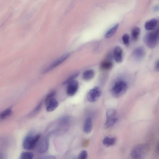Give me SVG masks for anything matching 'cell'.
Returning <instances> with one entry per match:
<instances>
[{
  "instance_id": "cell-16",
  "label": "cell",
  "mask_w": 159,
  "mask_h": 159,
  "mask_svg": "<svg viewBox=\"0 0 159 159\" xmlns=\"http://www.w3.org/2000/svg\"><path fill=\"white\" fill-rule=\"evenodd\" d=\"M118 26V24H116L114 25L106 32L105 35V37L108 38L112 36L117 31Z\"/></svg>"
},
{
  "instance_id": "cell-9",
  "label": "cell",
  "mask_w": 159,
  "mask_h": 159,
  "mask_svg": "<svg viewBox=\"0 0 159 159\" xmlns=\"http://www.w3.org/2000/svg\"><path fill=\"white\" fill-rule=\"evenodd\" d=\"M145 55V52L144 48L141 47L136 48L133 51L132 56L135 60L139 61L142 60Z\"/></svg>"
},
{
  "instance_id": "cell-22",
  "label": "cell",
  "mask_w": 159,
  "mask_h": 159,
  "mask_svg": "<svg viewBox=\"0 0 159 159\" xmlns=\"http://www.w3.org/2000/svg\"><path fill=\"white\" fill-rule=\"evenodd\" d=\"M116 113V110L114 109H111L108 110L106 113L107 120L115 117Z\"/></svg>"
},
{
  "instance_id": "cell-3",
  "label": "cell",
  "mask_w": 159,
  "mask_h": 159,
  "mask_svg": "<svg viewBox=\"0 0 159 159\" xmlns=\"http://www.w3.org/2000/svg\"><path fill=\"white\" fill-rule=\"evenodd\" d=\"M159 39V31L158 28L154 30L147 33L144 37L146 45L150 48H153L158 44Z\"/></svg>"
},
{
  "instance_id": "cell-4",
  "label": "cell",
  "mask_w": 159,
  "mask_h": 159,
  "mask_svg": "<svg viewBox=\"0 0 159 159\" xmlns=\"http://www.w3.org/2000/svg\"><path fill=\"white\" fill-rule=\"evenodd\" d=\"M127 84L123 80L116 82L113 86L111 90L112 96L115 98H119L123 95L126 91Z\"/></svg>"
},
{
  "instance_id": "cell-11",
  "label": "cell",
  "mask_w": 159,
  "mask_h": 159,
  "mask_svg": "<svg viewBox=\"0 0 159 159\" xmlns=\"http://www.w3.org/2000/svg\"><path fill=\"white\" fill-rule=\"evenodd\" d=\"M93 124L92 119L88 117L85 119L83 128L84 132L86 134L90 133L92 130Z\"/></svg>"
},
{
  "instance_id": "cell-19",
  "label": "cell",
  "mask_w": 159,
  "mask_h": 159,
  "mask_svg": "<svg viewBox=\"0 0 159 159\" xmlns=\"http://www.w3.org/2000/svg\"><path fill=\"white\" fill-rule=\"evenodd\" d=\"M140 31V29L138 27H135L132 29L131 36L133 40L136 41L138 39Z\"/></svg>"
},
{
  "instance_id": "cell-20",
  "label": "cell",
  "mask_w": 159,
  "mask_h": 159,
  "mask_svg": "<svg viewBox=\"0 0 159 159\" xmlns=\"http://www.w3.org/2000/svg\"><path fill=\"white\" fill-rule=\"evenodd\" d=\"M34 157V154L32 152H24L21 154L20 159H33Z\"/></svg>"
},
{
  "instance_id": "cell-23",
  "label": "cell",
  "mask_w": 159,
  "mask_h": 159,
  "mask_svg": "<svg viewBox=\"0 0 159 159\" xmlns=\"http://www.w3.org/2000/svg\"><path fill=\"white\" fill-rule=\"evenodd\" d=\"M79 73L77 72L75 73L70 76L69 77L65 80L63 83L62 84H68L71 81L75 80L79 75Z\"/></svg>"
},
{
  "instance_id": "cell-21",
  "label": "cell",
  "mask_w": 159,
  "mask_h": 159,
  "mask_svg": "<svg viewBox=\"0 0 159 159\" xmlns=\"http://www.w3.org/2000/svg\"><path fill=\"white\" fill-rule=\"evenodd\" d=\"M113 63L110 61H106L102 63L100 65L101 69L104 70H109L113 67Z\"/></svg>"
},
{
  "instance_id": "cell-13",
  "label": "cell",
  "mask_w": 159,
  "mask_h": 159,
  "mask_svg": "<svg viewBox=\"0 0 159 159\" xmlns=\"http://www.w3.org/2000/svg\"><path fill=\"white\" fill-rule=\"evenodd\" d=\"M116 142V139L115 137L106 136L102 140V143L106 147H110L114 145Z\"/></svg>"
},
{
  "instance_id": "cell-10",
  "label": "cell",
  "mask_w": 159,
  "mask_h": 159,
  "mask_svg": "<svg viewBox=\"0 0 159 159\" xmlns=\"http://www.w3.org/2000/svg\"><path fill=\"white\" fill-rule=\"evenodd\" d=\"M113 57L116 61L118 63H121L123 59V52L122 48L119 46L115 48L113 54Z\"/></svg>"
},
{
  "instance_id": "cell-2",
  "label": "cell",
  "mask_w": 159,
  "mask_h": 159,
  "mask_svg": "<svg viewBox=\"0 0 159 159\" xmlns=\"http://www.w3.org/2000/svg\"><path fill=\"white\" fill-rule=\"evenodd\" d=\"M41 138L39 134L30 133L24 138L22 143V147L26 150L33 149L36 146Z\"/></svg>"
},
{
  "instance_id": "cell-5",
  "label": "cell",
  "mask_w": 159,
  "mask_h": 159,
  "mask_svg": "<svg viewBox=\"0 0 159 159\" xmlns=\"http://www.w3.org/2000/svg\"><path fill=\"white\" fill-rule=\"evenodd\" d=\"M70 55V53H66L62 55L56 61L53 62L49 66L45 68L43 73H46L54 69L65 61Z\"/></svg>"
},
{
  "instance_id": "cell-6",
  "label": "cell",
  "mask_w": 159,
  "mask_h": 159,
  "mask_svg": "<svg viewBox=\"0 0 159 159\" xmlns=\"http://www.w3.org/2000/svg\"><path fill=\"white\" fill-rule=\"evenodd\" d=\"M101 94V92L99 88L95 87L89 91L87 95V99L90 102H94L98 99Z\"/></svg>"
},
{
  "instance_id": "cell-17",
  "label": "cell",
  "mask_w": 159,
  "mask_h": 159,
  "mask_svg": "<svg viewBox=\"0 0 159 159\" xmlns=\"http://www.w3.org/2000/svg\"><path fill=\"white\" fill-rule=\"evenodd\" d=\"M11 108H7L0 112V121L2 120L9 116L12 114Z\"/></svg>"
},
{
  "instance_id": "cell-7",
  "label": "cell",
  "mask_w": 159,
  "mask_h": 159,
  "mask_svg": "<svg viewBox=\"0 0 159 159\" xmlns=\"http://www.w3.org/2000/svg\"><path fill=\"white\" fill-rule=\"evenodd\" d=\"M37 152L39 153L46 152L49 147V141L47 137H43L40 139L36 146Z\"/></svg>"
},
{
  "instance_id": "cell-27",
  "label": "cell",
  "mask_w": 159,
  "mask_h": 159,
  "mask_svg": "<svg viewBox=\"0 0 159 159\" xmlns=\"http://www.w3.org/2000/svg\"><path fill=\"white\" fill-rule=\"evenodd\" d=\"M123 43L125 45H127L129 44V36L126 34H124L122 37Z\"/></svg>"
},
{
  "instance_id": "cell-29",
  "label": "cell",
  "mask_w": 159,
  "mask_h": 159,
  "mask_svg": "<svg viewBox=\"0 0 159 159\" xmlns=\"http://www.w3.org/2000/svg\"><path fill=\"white\" fill-rule=\"evenodd\" d=\"M155 69L157 71H159V61L158 60H157L156 61L155 65Z\"/></svg>"
},
{
  "instance_id": "cell-12",
  "label": "cell",
  "mask_w": 159,
  "mask_h": 159,
  "mask_svg": "<svg viewBox=\"0 0 159 159\" xmlns=\"http://www.w3.org/2000/svg\"><path fill=\"white\" fill-rule=\"evenodd\" d=\"M158 23V20L156 18H153L147 21L145 24L144 27L147 30H153L156 28Z\"/></svg>"
},
{
  "instance_id": "cell-8",
  "label": "cell",
  "mask_w": 159,
  "mask_h": 159,
  "mask_svg": "<svg viewBox=\"0 0 159 159\" xmlns=\"http://www.w3.org/2000/svg\"><path fill=\"white\" fill-rule=\"evenodd\" d=\"M66 89L68 95L72 96L77 93L79 88L78 82L75 80L70 82L67 84Z\"/></svg>"
},
{
  "instance_id": "cell-14",
  "label": "cell",
  "mask_w": 159,
  "mask_h": 159,
  "mask_svg": "<svg viewBox=\"0 0 159 159\" xmlns=\"http://www.w3.org/2000/svg\"><path fill=\"white\" fill-rule=\"evenodd\" d=\"M46 106V110L48 112L53 111L56 109L58 106L57 101L54 98L50 100Z\"/></svg>"
},
{
  "instance_id": "cell-15",
  "label": "cell",
  "mask_w": 159,
  "mask_h": 159,
  "mask_svg": "<svg viewBox=\"0 0 159 159\" xmlns=\"http://www.w3.org/2000/svg\"><path fill=\"white\" fill-rule=\"evenodd\" d=\"M95 74V72L93 70L89 69L86 70L83 73L82 78L85 81H89L94 77Z\"/></svg>"
},
{
  "instance_id": "cell-30",
  "label": "cell",
  "mask_w": 159,
  "mask_h": 159,
  "mask_svg": "<svg viewBox=\"0 0 159 159\" xmlns=\"http://www.w3.org/2000/svg\"><path fill=\"white\" fill-rule=\"evenodd\" d=\"M153 10L154 11H157L159 10V6L158 5H156L153 7Z\"/></svg>"
},
{
  "instance_id": "cell-28",
  "label": "cell",
  "mask_w": 159,
  "mask_h": 159,
  "mask_svg": "<svg viewBox=\"0 0 159 159\" xmlns=\"http://www.w3.org/2000/svg\"><path fill=\"white\" fill-rule=\"evenodd\" d=\"M39 159H56V157L53 156L52 155H49L46 156L43 158Z\"/></svg>"
},
{
  "instance_id": "cell-18",
  "label": "cell",
  "mask_w": 159,
  "mask_h": 159,
  "mask_svg": "<svg viewBox=\"0 0 159 159\" xmlns=\"http://www.w3.org/2000/svg\"><path fill=\"white\" fill-rule=\"evenodd\" d=\"M118 120V118L115 117L107 120L104 125V128L107 129L112 127L116 124Z\"/></svg>"
},
{
  "instance_id": "cell-25",
  "label": "cell",
  "mask_w": 159,
  "mask_h": 159,
  "mask_svg": "<svg viewBox=\"0 0 159 159\" xmlns=\"http://www.w3.org/2000/svg\"><path fill=\"white\" fill-rule=\"evenodd\" d=\"M42 103V101H41L36 107L34 110L30 114L29 116H32L37 114L41 108Z\"/></svg>"
},
{
  "instance_id": "cell-1",
  "label": "cell",
  "mask_w": 159,
  "mask_h": 159,
  "mask_svg": "<svg viewBox=\"0 0 159 159\" xmlns=\"http://www.w3.org/2000/svg\"><path fill=\"white\" fill-rule=\"evenodd\" d=\"M149 146L147 143L137 144L131 149L130 156L132 159H144L148 154Z\"/></svg>"
},
{
  "instance_id": "cell-24",
  "label": "cell",
  "mask_w": 159,
  "mask_h": 159,
  "mask_svg": "<svg viewBox=\"0 0 159 159\" xmlns=\"http://www.w3.org/2000/svg\"><path fill=\"white\" fill-rule=\"evenodd\" d=\"M56 94L55 91H52L49 93L46 96L45 99V104L46 105L48 102L51 99L54 98Z\"/></svg>"
},
{
  "instance_id": "cell-26",
  "label": "cell",
  "mask_w": 159,
  "mask_h": 159,
  "mask_svg": "<svg viewBox=\"0 0 159 159\" xmlns=\"http://www.w3.org/2000/svg\"><path fill=\"white\" fill-rule=\"evenodd\" d=\"M88 156L87 151L85 150L81 151L79 154L77 159H87Z\"/></svg>"
}]
</instances>
